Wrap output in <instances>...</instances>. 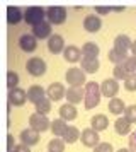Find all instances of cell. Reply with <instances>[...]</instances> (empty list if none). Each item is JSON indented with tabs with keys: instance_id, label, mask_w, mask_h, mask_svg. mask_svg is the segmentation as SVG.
Segmentation results:
<instances>
[{
	"instance_id": "obj_10",
	"label": "cell",
	"mask_w": 136,
	"mask_h": 152,
	"mask_svg": "<svg viewBox=\"0 0 136 152\" xmlns=\"http://www.w3.org/2000/svg\"><path fill=\"white\" fill-rule=\"evenodd\" d=\"M117 91H119V84H117L116 79H106V80L102 82V86H101L102 96L109 97V99H112V97L117 94Z\"/></svg>"
},
{
	"instance_id": "obj_41",
	"label": "cell",
	"mask_w": 136,
	"mask_h": 152,
	"mask_svg": "<svg viewBox=\"0 0 136 152\" xmlns=\"http://www.w3.org/2000/svg\"><path fill=\"white\" fill-rule=\"evenodd\" d=\"M95 10H97V14H107L112 10V7H95Z\"/></svg>"
},
{
	"instance_id": "obj_34",
	"label": "cell",
	"mask_w": 136,
	"mask_h": 152,
	"mask_svg": "<svg viewBox=\"0 0 136 152\" xmlns=\"http://www.w3.org/2000/svg\"><path fill=\"white\" fill-rule=\"evenodd\" d=\"M124 116L128 118L131 123H136V104H131V106H128V108H126V111H124Z\"/></svg>"
},
{
	"instance_id": "obj_35",
	"label": "cell",
	"mask_w": 136,
	"mask_h": 152,
	"mask_svg": "<svg viewBox=\"0 0 136 152\" xmlns=\"http://www.w3.org/2000/svg\"><path fill=\"white\" fill-rule=\"evenodd\" d=\"M124 67L129 72V75L131 74H136V56H128V60L124 62Z\"/></svg>"
},
{
	"instance_id": "obj_39",
	"label": "cell",
	"mask_w": 136,
	"mask_h": 152,
	"mask_svg": "<svg viewBox=\"0 0 136 152\" xmlns=\"http://www.w3.org/2000/svg\"><path fill=\"white\" fill-rule=\"evenodd\" d=\"M129 151L136 152V132L131 135V140H129Z\"/></svg>"
},
{
	"instance_id": "obj_18",
	"label": "cell",
	"mask_w": 136,
	"mask_h": 152,
	"mask_svg": "<svg viewBox=\"0 0 136 152\" xmlns=\"http://www.w3.org/2000/svg\"><path fill=\"white\" fill-rule=\"evenodd\" d=\"M63 56H65V60L70 62V63H75V62H78V60L83 58V56H82V50H78L77 46H73V45H70V46L65 48Z\"/></svg>"
},
{
	"instance_id": "obj_21",
	"label": "cell",
	"mask_w": 136,
	"mask_h": 152,
	"mask_svg": "<svg viewBox=\"0 0 136 152\" xmlns=\"http://www.w3.org/2000/svg\"><path fill=\"white\" fill-rule=\"evenodd\" d=\"M80 63H82V70L85 74H95L99 70V67H101L99 58H82Z\"/></svg>"
},
{
	"instance_id": "obj_3",
	"label": "cell",
	"mask_w": 136,
	"mask_h": 152,
	"mask_svg": "<svg viewBox=\"0 0 136 152\" xmlns=\"http://www.w3.org/2000/svg\"><path fill=\"white\" fill-rule=\"evenodd\" d=\"M85 72L82 69H78V67H72V69L67 70V75H65V79H67V82L70 84V87H82L83 84L87 82L85 80Z\"/></svg>"
},
{
	"instance_id": "obj_29",
	"label": "cell",
	"mask_w": 136,
	"mask_h": 152,
	"mask_svg": "<svg viewBox=\"0 0 136 152\" xmlns=\"http://www.w3.org/2000/svg\"><path fill=\"white\" fill-rule=\"evenodd\" d=\"M109 111L112 113V115H121V113H124L126 111V108H124V103H122V99H119V97H112V99H109Z\"/></svg>"
},
{
	"instance_id": "obj_17",
	"label": "cell",
	"mask_w": 136,
	"mask_h": 152,
	"mask_svg": "<svg viewBox=\"0 0 136 152\" xmlns=\"http://www.w3.org/2000/svg\"><path fill=\"white\" fill-rule=\"evenodd\" d=\"M48 48L51 53H60V51H65V39H63V36L60 34H53L49 38V41H48Z\"/></svg>"
},
{
	"instance_id": "obj_13",
	"label": "cell",
	"mask_w": 136,
	"mask_h": 152,
	"mask_svg": "<svg viewBox=\"0 0 136 152\" xmlns=\"http://www.w3.org/2000/svg\"><path fill=\"white\" fill-rule=\"evenodd\" d=\"M68 99V103L70 104H78L82 103L83 99H85V89L83 87H70V89L67 91V96H65Z\"/></svg>"
},
{
	"instance_id": "obj_36",
	"label": "cell",
	"mask_w": 136,
	"mask_h": 152,
	"mask_svg": "<svg viewBox=\"0 0 136 152\" xmlns=\"http://www.w3.org/2000/svg\"><path fill=\"white\" fill-rule=\"evenodd\" d=\"M124 87L128 91H136V74L128 75V79L124 80Z\"/></svg>"
},
{
	"instance_id": "obj_14",
	"label": "cell",
	"mask_w": 136,
	"mask_h": 152,
	"mask_svg": "<svg viewBox=\"0 0 136 152\" xmlns=\"http://www.w3.org/2000/svg\"><path fill=\"white\" fill-rule=\"evenodd\" d=\"M83 28L85 31L88 33H97V31H101L102 28V21L99 15H94V14H88L85 19H83Z\"/></svg>"
},
{
	"instance_id": "obj_23",
	"label": "cell",
	"mask_w": 136,
	"mask_h": 152,
	"mask_svg": "<svg viewBox=\"0 0 136 152\" xmlns=\"http://www.w3.org/2000/svg\"><path fill=\"white\" fill-rule=\"evenodd\" d=\"M22 10L19 7H15V5H10V7H7V22L9 24H19L22 21Z\"/></svg>"
},
{
	"instance_id": "obj_31",
	"label": "cell",
	"mask_w": 136,
	"mask_h": 152,
	"mask_svg": "<svg viewBox=\"0 0 136 152\" xmlns=\"http://www.w3.org/2000/svg\"><path fill=\"white\" fill-rule=\"evenodd\" d=\"M49 111H51V101H49L48 97H44L43 101H39V103L36 104V113H39V115H44V116H46Z\"/></svg>"
},
{
	"instance_id": "obj_20",
	"label": "cell",
	"mask_w": 136,
	"mask_h": 152,
	"mask_svg": "<svg viewBox=\"0 0 136 152\" xmlns=\"http://www.w3.org/2000/svg\"><path fill=\"white\" fill-rule=\"evenodd\" d=\"M90 128L95 132H102V130H106L109 126V120L106 115H95V116H92V120H90Z\"/></svg>"
},
{
	"instance_id": "obj_8",
	"label": "cell",
	"mask_w": 136,
	"mask_h": 152,
	"mask_svg": "<svg viewBox=\"0 0 136 152\" xmlns=\"http://www.w3.org/2000/svg\"><path fill=\"white\" fill-rule=\"evenodd\" d=\"M65 96H67V91H65L61 82L49 84V87L46 89V97L49 101H60L61 97H65Z\"/></svg>"
},
{
	"instance_id": "obj_25",
	"label": "cell",
	"mask_w": 136,
	"mask_h": 152,
	"mask_svg": "<svg viewBox=\"0 0 136 152\" xmlns=\"http://www.w3.org/2000/svg\"><path fill=\"white\" fill-rule=\"evenodd\" d=\"M60 118L61 120H65V121H72V120H75L77 118V108H75L73 104H63L60 108Z\"/></svg>"
},
{
	"instance_id": "obj_1",
	"label": "cell",
	"mask_w": 136,
	"mask_h": 152,
	"mask_svg": "<svg viewBox=\"0 0 136 152\" xmlns=\"http://www.w3.org/2000/svg\"><path fill=\"white\" fill-rule=\"evenodd\" d=\"M101 97H102V92H101V87L97 86V82L85 84V99H83L85 110H92L95 106H99Z\"/></svg>"
},
{
	"instance_id": "obj_22",
	"label": "cell",
	"mask_w": 136,
	"mask_h": 152,
	"mask_svg": "<svg viewBox=\"0 0 136 152\" xmlns=\"http://www.w3.org/2000/svg\"><path fill=\"white\" fill-rule=\"evenodd\" d=\"M131 45H133V41L129 39L128 34H119V36H116V39H114V48H116V50L128 53V50H131Z\"/></svg>"
},
{
	"instance_id": "obj_38",
	"label": "cell",
	"mask_w": 136,
	"mask_h": 152,
	"mask_svg": "<svg viewBox=\"0 0 136 152\" xmlns=\"http://www.w3.org/2000/svg\"><path fill=\"white\" fill-rule=\"evenodd\" d=\"M7 152H15V145H14L12 135H7Z\"/></svg>"
},
{
	"instance_id": "obj_16",
	"label": "cell",
	"mask_w": 136,
	"mask_h": 152,
	"mask_svg": "<svg viewBox=\"0 0 136 152\" xmlns=\"http://www.w3.org/2000/svg\"><path fill=\"white\" fill-rule=\"evenodd\" d=\"M44 97H46V91L43 89L41 86H31L29 91H27V99L34 104H38L39 101H43Z\"/></svg>"
},
{
	"instance_id": "obj_33",
	"label": "cell",
	"mask_w": 136,
	"mask_h": 152,
	"mask_svg": "<svg viewBox=\"0 0 136 152\" xmlns=\"http://www.w3.org/2000/svg\"><path fill=\"white\" fill-rule=\"evenodd\" d=\"M114 79L116 80H126L129 75V72L126 70V67H124V63H121V65H116L114 67Z\"/></svg>"
},
{
	"instance_id": "obj_6",
	"label": "cell",
	"mask_w": 136,
	"mask_h": 152,
	"mask_svg": "<svg viewBox=\"0 0 136 152\" xmlns=\"http://www.w3.org/2000/svg\"><path fill=\"white\" fill-rule=\"evenodd\" d=\"M29 128H33V130H36L38 133H41V132H46L48 128H51V121H49L44 115L33 113V115L29 116Z\"/></svg>"
},
{
	"instance_id": "obj_37",
	"label": "cell",
	"mask_w": 136,
	"mask_h": 152,
	"mask_svg": "<svg viewBox=\"0 0 136 152\" xmlns=\"http://www.w3.org/2000/svg\"><path fill=\"white\" fill-rule=\"evenodd\" d=\"M112 151H114V149H112V145L107 144V142H101V144L94 149V152H112Z\"/></svg>"
},
{
	"instance_id": "obj_32",
	"label": "cell",
	"mask_w": 136,
	"mask_h": 152,
	"mask_svg": "<svg viewBox=\"0 0 136 152\" xmlns=\"http://www.w3.org/2000/svg\"><path fill=\"white\" fill-rule=\"evenodd\" d=\"M17 84H19V75H17V72L9 70V72H7V87H9V91L17 89Z\"/></svg>"
},
{
	"instance_id": "obj_27",
	"label": "cell",
	"mask_w": 136,
	"mask_h": 152,
	"mask_svg": "<svg viewBox=\"0 0 136 152\" xmlns=\"http://www.w3.org/2000/svg\"><path fill=\"white\" fill-rule=\"evenodd\" d=\"M107 56H109V60L114 63V65H121V63H124L126 60H128V53H124V51H119V50H116V48L109 50Z\"/></svg>"
},
{
	"instance_id": "obj_15",
	"label": "cell",
	"mask_w": 136,
	"mask_h": 152,
	"mask_svg": "<svg viewBox=\"0 0 136 152\" xmlns=\"http://www.w3.org/2000/svg\"><path fill=\"white\" fill-rule=\"evenodd\" d=\"M33 34L38 38V39H44V38H51V24L48 21L41 22V24H38V26H34L33 28Z\"/></svg>"
},
{
	"instance_id": "obj_43",
	"label": "cell",
	"mask_w": 136,
	"mask_h": 152,
	"mask_svg": "<svg viewBox=\"0 0 136 152\" xmlns=\"http://www.w3.org/2000/svg\"><path fill=\"white\" fill-rule=\"evenodd\" d=\"M117 152H131V151H129V149H119Z\"/></svg>"
},
{
	"instance_id": "obj_19",
	"label": "cell",
	"mask_w": 136,
	"mask_h": 152,
	"mask_svg": "<svg viewBox=\"0 0 136 152\" xmlns=\"http://www.w3.org/2000/svg\"><path fill=\"white\" fill-rule=\"evenodd\" d=\"M68 130V125L65 120H61V118H58V120H54V121H51V133L54 135V138H63V135H65V132Z\"/></svg>"
},
{
	"instance_id": "obj_28",
	"label": "cell",
	"mask_w": 136,
	"mask_h": 152,
	"mask_svg": "<svg viewBox=\"0 0 136 152\" xmlns=\"http://www.w3.org/2000/svg\"><path fill=\"white\" fill-rule=\"evenodd\" d=\"M82 55H83V58H97L99 56V46L92 41L85 43L82 48Z\"/></svg>"
},
{
	"instance_id": "obj_26",
	"label": "cell",
	"mask_w": 136,
	"mask_h": 152,
	"mask_svg": "<svg viewBox=\"0 0 136 152\" xmlns=\"http://www.w3.org/2000/svg\"><path fill=\"white\" fill-rule=\"evenodd\" d=\"M80 130L77 128V126H68V130L65 132V135H63V142L65 144H75L77 140H80Z\"/></svg>"
},
{
	"instance_id": "obj_24",
	"label": "cell",
	"mask_w": 136,
	"mask_h": 152,
	"mask_svg": "<svg viewBox=\"0 0 136 152\" xmlns=\"http://www.w3.org/2000/svg\"><path fill=\"white\" fill-rule=\"evenodd\" d=\"M131 125L133 123H131L126 116H119L114 121V128H116V132H117L119 135H128L129 130H131Z\"/></svg>"
},
{
	"instance_id": "obj_9",
	"label": "cell",
	"mask_w": 136,
	"mask_h": 152,
	"mask_svg": "<svg viewBox=\"0 0 136 152\" xmlns=\"http://www.w3.org/2000/svg\"><path fill=\"white\" fill-rule=\"evenodd\" d=\"M19 46L22 51H26V53H33L34 50H36V46H38V38L34 34H29V33H26V34H22L19 38Z\"/></svg>"
},
{
	"instance_id": "obj_12",
	"label": "cell",
	"mask_w": 136,
	"mask_h": 152,
	"mask_svg": "<svg viewBox=\"0 0 136 152\" xmlns=\"http://www.w3.org/2000/svg\"><path fill=\"white\" fill-rule=\"evenodd\" d=\"M27 101V92L24 89H12L9 91V103L12 104V106H22V104Z\"/></svg>"
},
{
	"instance_id": "obj_5",
	"label": "cell",
	"mask_w": 136,
	"mask_h": 152,
	"mask_svg": "<svg viewBox=\"0 0 136 152\" xmlns=\"http://www.w3.org/2000/svg\"><path fill=\"white\" fill-rule=\"evenodd\" d=\"M26 70L33 77H41V75L46 74V62H44L43 58H39V56H33V58L27 60Z\"/></svg>"
},
{
	"instance_id": "obj_2",
	"label": "cell",
	"mask_w": 136,
	"mask_h": 152,
	"mask_svg": "<svg viewBox=\"0 0 136 152\" xmlns=\"http://www.w3.org/2000/svg\"><path fill=\"white\" fill-rule=\"evenodd\" d=\"M44 17H46V9L38 7V5H33V7H27L26 12H24V19H26L27 24L31 26H38L41 22H44Z\"/></svg>"
},
{
	"instance_id": "obj_11",
	"label": "cell",
	"mask_w": 136,
	"mask_h": 152,
	"mask_svg": "<svg viewBox=\"0 0 136 152\" xmlns=\"http://www.w3.org/2000/svg\"><path fill=\"white\" fill-rule=\"evenodd\" d=\"M20 144L27 145V147H33V145H36L38 142H39V133L36 130H33V128H26V130L20 132Z\"/></svg>"
},
{
	"instance_id": "obj_7",
	"label": "cell",
	"mask_w": 136,
	"mask_h": 152,
	"mask_svg": "<svg viewBox=\"0 0 136 152\" xmlns=\"http://www.w3.org/2000/svg\"><path fill=\"white\" fill-rule=\"evenodd\" d=\"M80 140H82V144L85 145V147H94V149L101 144V142H99V140H101V137H99V132L92 130V128H85V130L82 132Z\"/></svg>"
},
{
	"instance_id": "obj_4",
	"label": "cell",
	"mask_w": 136,
	"mask_h": 152,
	"mask_svg": "<svg viewBox=\"0 0 136 152\" xmlns=\"http://www.w3.org/2000/svg\"><path fill=\"white\" fill-rule=\"evenodd\" d=\"M46 17L49 24H63L67 21V9L61 5H51L46 9Z\"/></svg>"
},
{
	"instance_id": "obj_30",
	"label": "cell",
	"mask_w": 136,
	"mask_h": 152,
	"mask_svg": "<svg viewBox=\"0 0 136 152\" xmlns=\"http://www.w3.org/2000/svg\"><path fill=\"white\" fill-rule=\"evenodd\" d=\"M65 151V142L63 138H53L48 144V152H63Z\"/></svg>"
},
{
	"instance_id": "obj_40",
	"label": "cell",
	"mask_w": 136,
	"mask_h": 152,
	"mask_svg": "<svg viewBox=\"0 0 136 152\" xmlns=\"http://www.w3.org/2000/svg\"><path fill=\"white\" fill-rule=\"evenodd\" d=\"M15 152H31V147H27L24 144H19V145H15Z\"/></svg>"
},
{
	"instance_id": "obj_42",
	"label": "cell",
	"mask_w": 136,
	"mask_h": 152,
	"mask_svg": "<svg viewBox=\"0 0 136 152\" xmlns=\"http://www.w3.org/2000/svg\"><path fill=\"white\" fill-rule=\"evenodd\" d=\"M131 53H133V56H136V39L133 41V45H131Z\"/></svg>"
}]
</instances>
